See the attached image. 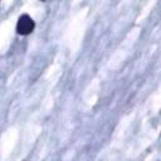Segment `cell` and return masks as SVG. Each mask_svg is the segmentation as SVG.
I'll use <instances>...</instances> for the list:
<instances>
[{
	"instance_id": "6da1fadb",
	"label": "cell",
	"mask_w": 161,
	"mask_h": 161,
	"mask_svg": "<svg viewBox=\"0 0 161 161\" xmlns=\"http://www.w3.org/2000/svg\"><path fill=\"white\" fill-rule=\"evenodd\" d=\"M35 28V23L31 19V16H29L28 14H23L19 16L18 23H16V33L20 35H29L33 33Z\"/></svg>"
}]
</instances>
